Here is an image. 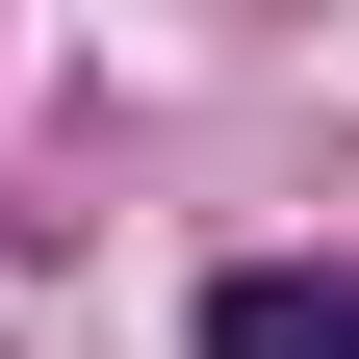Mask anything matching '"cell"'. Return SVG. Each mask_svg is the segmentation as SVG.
<instances>
[{"mask_svg": "<svg viewBox=\"0 0 359 359\" xmlns=\"http://www.w3.org/2000/svg\"><path fill=\"white\" fill-rule=\"evenodd\" d=\"M205 359H359V257H231L205 283Z\"/></svg>", "mask_w": 359, "mask_h": 359, "instance_id": "cell-1", "label": "cell"}]
</instances>
